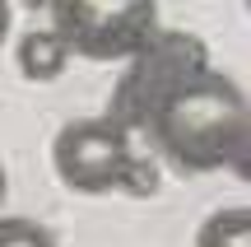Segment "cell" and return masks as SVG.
Masks as SVG:
<instances>
[{
  "label": "cell",
  "instance_id": "obj_10",
  "mask_svg": "<svg viewBox=\"0 0 251 247\" xmlns=\"http://www.w3.org/2000/svg\"><path fill=\"white\" fill-rule=\"evenodd\" d=\"M24 5H28V9H47L51 0H24Z\"/></svg>",
  "mask_w": 251,
  "mask_h": 247
},
{
  "label": "cell",
  "instance_id": "obj_5",
  "mask_svg": "<svg viewBox=\"0 0 251 247\" xmlns=\"http://www.w3.org/2000/svg\"><path fill=\"white\" fill-rule=\"evenodd\" d=\"M196 247H251V210L247 205L214 210L205 224H200Z\"/></svg>",
  "mask_w": 251,
  "mask_h": 247
},
{
  "label": "cell",
  "instance_id": "obj_3",
  "mask_svg": "<svg viewBox=\"0 0 251 247\" xmlns=\"http://www.w3.org/2000/svg\"><path fill=\"white\" fill-rule=\"evenodd\" d=\"M130 154V136L117 121L102 117H79L65 121L51 140V168L70 192L79 196H107L117 192V173Z\"/></svg>",
  "mask_w": 251,
  "mask_h": 247
},
{
  "label": "cell",
  "instance_id": "obj_8",
  "mask_svg": "<svg viewBox=\"0 0 251 247\" xmlns=\"http://www.w3.org/2000/svg\"><path fill=\"white\" fill-rule=\"evenodd\" d=\"M9 24H14V14H9V0H0V47H5V37H9Z\"/></svg>",
  "mask_w": 251,
  "mask_h": 247
},
{
  "label": "cell",
  "instance_id": "obj_6",
  "mask_svg": "<svg viewBox=\"0 0 251 247\" xmlns=\"http://www.w3.org/2000/svg\"><path fill=\"white\" fill-rule=\"evenodd\" d=\"M117 192L135 196V201L153 196V192H158V164L130 149V154H126V164H121V173H117Z\"/></svg>",
  "mask_w": 251,
  "mask_h": 247
},
{
  "label": "cell",
  "instance_id": "obj_7",
  "mask_svg": "<svg viewBox=\"0 0 251 247\" xmlns=\"http://www.w3.org/2000/svg\"><path fill=\"white\" fill-rule=\"evenodd\" d=\"M0 247H56V233L37 220L24 215H5L0 220Z\"/></svg>",
  "mask_w": 251,
  "mask_h": 247
},
{
  "label": "cell",
  "instance_id": "obj_4",
  "mask_svg": "<svg viewBox=\"0 0 251 247\" xmlns=\"http://www.w3.org/2000/svg\"><path fill=\"white\" fill-rule=\"evenodd\" d=\"M65 61H70V47L56 37V28H33V33L19 37V75L33 84L61 80Z\"/></svg>",
  "mask_w": 251,
  "mask_h": 247
},
{
  "label": "cell",
  "instance_id": "obj_1",
  "mask_svg": "<svg viewBox=\"0 0 251 247\" xmlns=\"http://www.w3.org/2000/svg\"><path fill=\"white\" fill-rule=\"evenodd\" d=\"M107 117L126 136H144L153 154L177 173L233 168L247 177V93L233 75L209 65V47L196 33L158 28L140 52L126 56V70L107 98Z\"/></svg>",
  "mask_w": 251,
  "mask_h": 247
},
{
  "label": "cell",
  "instance_id": "obj_2",
  "mask_svg": "<svg viewBox=\"0 0 251 247\" xmlns=\"http://www.w3.org/2000/svg\"><path fill=\"white\" fill-rule=\"evenodd\" d=\"M51 28L75 56L126 61L158 33V0H51Z\"/></svg>",
  "mask_w": 251,
  "mask_h": 247
},
{
  "label": "cell",
  "instance_id": "obj_9",
  "mask_svg": "<svg viewBox=\"0 0 251 247\" xmlns=\"http://www.w3.org/2000/svg\"><path fill=\"white\" fill-rule=\"evenodd\" d=\"M5 192H9V182H5V164H0V205H5Z\"/></svg>",
  "mask_w": 251,
  "mask_h": 247
}]
</instances>
